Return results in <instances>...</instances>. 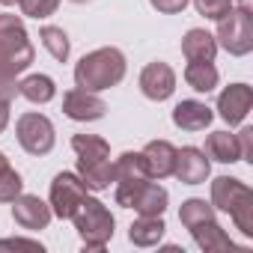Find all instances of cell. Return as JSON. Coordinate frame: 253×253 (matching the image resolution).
Listing matches in <instances>:
<instances>
[{
	"instance_id": "cell-1",
	"label": "cell",
	"mask_w": 253,
	"mask_h": 253,
	"mask_svg": "<svg viewBox=\"0 0 253 253\" xmlns=\"http://www.w3.org/2000/svg\"><path fill=\"white\" fill-rule=\"evenodd\" d=\"M125 78V54L119 48H98L78 60L75 66V84L89 92H101L116 86Z\"/></svg>"
},
{
	"instance_id": "cell-2",
	"label": "cell",
	"mask_w": 253,
	"mask_h": 253,
	"mask_svg": "<svg viewBox=\"0 0 253 253\" xmlns=\"http://www.w3.org/2000/svg\"><path fill=\"white\" fill-rule=\"evenodd\" d=\"M36 51L27 39V27L21 15H0V72L21 75L33 66Z\"/></svg>"
},
{
	"instance_id": "cell-3",
	"label": "cell",
	"mask_w": 253,
	"mask_h": 253,
	"mask_svg": "<svg viewBox=\"0 0 253 253\" xmlns=\"http://www.w3.org/2000/svg\"><path fill=\"white\" fill-rule=\"evenodd\" d=\"M72 223H75V229H78V235H81L86 250H104L107 241L113 238V226H116L110 209L101 200H95V197H84L81 200L78 211L72 214Z\"/></svg>"
},
{
	"instance_id": "cell-4",
	"label": "cell",
	"mask_w": 253,
	"mask_h": 253,
	"mask_svg": "<svg viewBox=\"0 0 253 253\" xmlns=\"http://www.w3.org/2000/svg\"><path fill=\"white\" fill-rule=\"evenodd\" d=\"M214 42L232 54V57H247L253 51V15H250V0H238L226 15L217 18V36Z\"/></svg>"
},
{
	"instance_id": "cell-5",
	"label": "cell",
	"mask_w": 253,
	"mask_h": 253,
	"mask_svg": "<svg viewBox=\"0 0 253 253\" xmlns=\"http://www.w3.org/2000/svg\"><path fill=\"white\" fill-rule=\"evenodd\" d=\"M146 182H149V173H146V164H143L140 152H122L113 161V185H116L113 200H116V206L131 209Z\"/></svg>"
},
{
	"instance_id": "cell-6",
	"label": "cell",
	"mask_w": 253,
	"mask_h": 253,
	"mask_svg": "<svg viewBox=\"0 0 253 253\" xmlns=\"http://www.w3.org/2000/svg\"><path fill=\"white\" fill-rule=\"evenodd\" d=\"M15 134H18V143L24 152L30 155H48L57 143V131H54V122L45 116V113H21L18 122H15Z\"/></svg>"
},
{
	"instance_id": "cell-7",
	"label": "cell",
	"mask_w": 253,
	"mask_h": 253,
	"mask_svg": "<svg viewBox=\"0 0 253 253\" xmlns=\"http://www.w3.org/2000/svg\"><path fill=\"white\" fill-rule=\"evenodd\" d=\"M86 185H84V179L78 176V173H57L54 176V182H51V211L60 217V220H72V214L78 211V206H81V200L86 197Z\"/></svg>"
},
{
	"instance_id": "cell-8",
	"label": "cell",
	"mask_w": 253,
	"mask_h": 253,
	"mask_svg": "<svg viewBox=\"0 0 253 253\" xmlns=\"http://www.w3.org/2000/svg\"><path fill=\"white\" fill-rule=\"evenodd\" d=\"M63 113L69 119H75V122H95V119H101L107 113V104H104V98L98 92L75 86V89H69L63 95Z\"/></svg>"
},
{
	"instance_id": "cell-9",
	"label": "cell",
	"mask_w": 253,
	"mask_h": 253,
	"mask_svg": "<svg viewBox=\"0 0 253 253\" xmlns=\"http://www.w3.org/2000/svg\"><path fill=\"white\" fill-rule=\"evenodd\" d=\"M253 107V89L247 84H229L217 95V116L226 125H241Z\"/></svg>"
},
{
	"instance_id": "cell-10",
	"label": "cell",
	"mask_w": 253,
	"mask_h": 253,
	"mask_svg": "<svg viewBox=\"0 0 253 253\" xmlns=\"http://www.w3.org/2000/svg\"><path fill=\"white\" fill-rule=\"evenodd\" d=\"M173 176L182 185H203L211 176V161L203 149L197 146H182L176 149V164H173Z\"/></svg>"
},
{
	"instance_id": "cell-11",
	"label": "cell",
	"mask_w": 253,
	"mask_h": 253,
	"mask_svg": "<svg viewBox=\"0 0 253 253\" xmlns=\"http://www.w3.org/2000/svg\"><path fill=\"white\" fill-rule=\"evenodd\" d=\"M12 203H15V206H12V217H15V223H18L21 229H30V232L45 229V226L51 223V217H54L51 206H48L45 200H39L36 194H18Z\"/></svg>"
},
{
	"instance_id": "cell-12",
	"label": "cell",
	"mask_w": 253,
	"mask_h": 253,
	"mask_svg": "<svg viewBox=\"0 0 253 253\" xmlns=\"http://www.w3.org/2000/svg\"><path fill=\"white\" fill-rule=\"evenodd\" d=\"M140 89L149 101H167L176 92V72L167 63L155 60L140 72Z\"/></svg>"
},
{
	"instance_id": "cell-13",
	"label": "cell",
	"mask_w": 253,
	"mask_h": 253,
	"mask_svg": "<svg viewBox=\"0 0 253 253\" xmlns=\"http://www.w3.org/2000/svg\"><path fill=\"white\" fill-rule=\"evenodd\" d=\"M211 119H214V110L197 98H185L173 107V125L182 131H206Z\"/></svg>"
},
{
	"instance_id": "cell-14",
	"label": "cell",
	"mask_w": 253,
	"mask_h": 253,
	"mask_svg": "<svg viewBox=\"0 0 253 253\" xmlns=\"http://www.w3.org/2000/svg\"><path fill=\"white\" fill-rule=\"evenodd\" d=\"M143 164H146V173L149 179H167L173 176V164H176V146L170 140H149L143 146Z\"/></svg>"
},
{
	"instance_id": "cell-15",
	"label": "cell",
	"mask_w": 253,
	"mask_h": 253,
	"mask_svg": "<svg viewBox=\"0 0 253 253\" xmlns=\"http://www.w3.org/2000/svg\"><path fill=\"white\" fill-rule=\"evenodd\" d=\"M253 191L241 182V179H232V176H217L211 179V206L217 211H232L244 197H250Z\"/></svg>"
},
{
	"instance_id": "cell-16",
	"label": "cell",
	"mask_w": 253,
	"mask_h": 253,
	"mask_svg": "<svg viewBox=\"0 0 253 253\" xmlns=\"http://www.w3.org/2000/svg\"><path fill=\"white\" fill-rule=\"evenodd\" d=\"M191 235L197 241L200 250L206 253H226V250H238V244L223 232V226L217 220H203L197 226H191Z\"/></svg>"
},
{
	"instance_id": "cell-17",
	"label": "cell",
	"mask_w": 253,
	"mask_h": 253,
	"mask_svg": "<svg viewBox=\"0 0 253 253\" xmlns=\"http://www.w3.org/2000/svg\"><path fill=\"white\" fill-rule=\"evenodd\" d=\"M164 232H167L164 214H140L128 229V241L134 247H155V244H161Z\"/></svg>"
},
{
	"instance_id": "cell-18",
	"label": "cell",
	"mask_w": 253,
	"mask_h": 253,
	"mask_svg": "<svg viewBox=\"0 0 253 253\" xmlns=\"http://www.w3.org/2000/svg\"><path fill=\"white\" fill-rule=\"evenodd\" d=\"M72 149L78 152V167L86 164H98L110 158V143L98 134H75L72 137Z\"/></svg>"
},
{
	"instance_id": "cell-19",
	"label": "cell",
	"mask_w": 253,
	"mask_h": 253,
	"mask_svg": "<svg viewBox=\"0 0 253 253\" xmlns=\"http://www.w3.org/2000/svg\"><path fill=\"white\" fill-rule=\"evenodd\" d=\"M211 161H217V164H235V161H241V149H238V140H235V134H229V131H211L209 137H206V149H203Z\"/></svg>"
},
{
	"instance_id": "cell-20",
	"label": "cell",
	"mask_w": 253,
	"mask_h": 253,
	"mask_svg": "<svg viewBox=\"0 0 253 253\" xmlns=\"http://www.w3.org/2000/svg\"><path fill=\"white\" fill-rule=\"evenodd\" d=\"M182 54H185V60H214L217 42H214V36L209 30L194 27V30H188L182 36Z\"/></svg>"
},
{
	"instance_id": "cell-21",
	"label": "cell",
	"mask_w": 253,
	"mask_h": 253,
	"mask_svg": "<svg viewBox=\"0 0 253 253\" xmlns=\"http://www.w3.org/2000/svg\"><path fill=\"white\" fill-rule=\"evenodd\" d=\"M217 66L214 60H188L185 66V84L194 92H211L217 86Z\"/></svg>"
},
{
	"instance_id": "cell-22",
	"label": "cell",
	"mask_w": 253,
	"mask_h": 253,
	"mask_svg": "<svg viewBox=\"0 0 253 253\" xmlns=\"http://www.w3.org/2000/svg\"><path fill=\"white\" fill-rule=\"evenodd\" d=\"M167 203H170V194H167V188H161L158 182H146L143 185V191L137 194V200H134V211L137 214H164L167 211Z\"/></svg>"
},
{
	"instance_id": "cell-23",
	"label": "cell",
	"mask_w": 253,
	"mask_h": 253,
	"mask_svg": "<svg viewBox=\"0 0 253 253\" xmlns=\"http://www.w3.org/2000/svg\"><path fill=\"white\" fill-rule=\"evenodd\" d=\"M18 95H24V98L33 101V104H48V101L57 95V84H54V78H48V75H27V78L18 84Z\"/></svg>"
},
{
	"instance_id": "cell-24",
	"label": "cell",
	"mask_w": 253,
	"mask_h": 253,
	"mask_svg": "<svg viewBox=\"0 0 253 253\" xmlns=\"http://www.w3.org/2000/svg\"><path fill=\"white\" fill-rule=\"evenodd\" d=\"M39 39H42L45 51H48L57 63H66V60H69V54H72V42H69V36H66V30H63V27L45 24V27L39 30Z\"/></svg>"
},
{
	"instance_id": "cell-25",
	"label": "cell",
	"mask_w": 253,
	"mask_h": 253,
	"mask_svg": "<svg viewBox=\"0 0 253 253\" xmlns=\"http://www.w3.org/2000/svg\"><path fill=\"white\" fill-rule=\"evenodd\" d=\"M78 176L84 179V185L89 191H107L110 182H113V161H98V164H86V167H78Z\"/></svg>"
},
{
	"instance_id": "cell-26",
	"label": "cell",
	"mask_w": 253,
	"mask_h": 253,
	"mask_svg": "<svg viewBox=\"0 0 253 253\" xmlns=\"http://www.w3.org/2000/svg\"><path fill=\"white\" fill-rule=\"evenodd\" d=\"M214 214H217V209H214L211 203L200 200V197L185 200L182 209H179V220H182L185 229H191V226H197V223H203V220H214Z\"/></svg>"
},
{
	"instance_id": "cell-27",
	"label": "cell",
	"mask_w": 253,
	"mask_h": 253,
	"mask_svg": "<svg viewBox=\"0 0 253 253\" xmlns=\"http://www.w3.org/2000/svg\"><path fill=\"white\" fill-rule=\"evenodd\" d=\"M229 217H232L235 229H241V235L253 238V194H250V197H244V200L229 211Z\"/></svg>"
},
{
	"instance_id": "cell-28",
	"label": "cell",
	"mask_w": 253,
	"mask_h": 253,
	"mask_svg": "<svg viewBox=\"0 0 253 253\" xmlns=\"http://www.w3.org/2000/svg\"><path fill=\"white\" fill-rule=\"evenodd\" d=\"M21 191H24V179L12 167L0 173V203H12Z\"/></svg>"
},
{
	"instance_id": "cell-29",
	"label": "cell",
	"mask_w": 253,
	"mask_h": 253,
	"mask_svg": "<svg viewBox=\"0 0 253 253\" xmlns=\"http://www.w3.org/2000/svg\"><path fill=\"white\" fill-rule=\"evenodd\" d=\"M18 6L27 18H51L60 6V0H18Z\"/></svg>"
},
{
	"instance_id": "cell-30",
	"label": "cell",
	"mask_w": 253,
	"mask_h": 253,
	"mask_svg": "<svg viewBox=\"0 0 253 253\" xmlns=\"http://www.w3.org/2000/svg\"><path fill=\"white\" fill-rule=\"evenodd\" d=\"M194 6H197V12H200L203 18L217 21L220 15H226V12L235 6V0H194Z\"/></svg>"
},
{
	"instance_id": "cell-31",
	"label": "cell",
	"mask_w": 253,
	"mask_h": 253,
	"mask_svg": "<svg viewBox=\"0 0 253 253\" xmlns=\"http://www.w3.org/2000/svg\"><path fill=\"white\" fill-rule=\"evenodd\" d=\"M0 250H30V253H42L45 247L39 241H30V238H0Z\"/></svg>"
},
{
	"instance_id": "cell-32",
	"label": "cell",
	"mask_w": 253,
	"mask_h": 253,
	"mask_svg": "<svg viewBox=\"0 0 253 253\" xmlns=\"http://www.w3.org/2000/svg\"><path fill=\"white\" fill-rule=\"evenodd\" d=\"M235 140H238V149H241V161H253V128L250 125H241Z\"/></svg>"
},
{
	"instance_id": "cell-33",
	"label": "cell",
	"mask_w": 253,
	"mask_h": 253,
	"mask_svg": "<svg viewBox=\"0 0 253 253\" xmlns=\"http://www.w3.org/2000/svg\"><path fill=\"white\" fill-rule=\"evenodd\" d=\"M149 3H152V9H158L164 15H176V12H185L191 0H149Z\"/></svg>"
},
{
	"instance_id": "cell-34",
	"label": "cell",
	"mask_w": 253,
	"mask_h": 253,
	"mask_svg": "<svg viewBox=\"0 0 253 253\" xmlns=\"http://www.w3.org/2000/svg\"><path fill=\"white\" fill-rule=\"evenodd\" d=\"M18 95V81L12 78V75H3L0 72V98L3 101H12Z\"/></svg>"
},
{
	"instance_id": "cell-35",
	"label": "cell",
	"mask_w": 253,
	"mask_h": 253,
	"mask_svg": "<svg viewBox=\"0 0 253 253\" xmlns=\"http://www.w3.org/2000/svg\"><path fill=\"white\" fill-rule=\"evenodd\" d=\"M6 125H9V101L0 98V134L6 131Z\"/></svg>"
},
{
	"instance_id": "cell-36",
	"label": "cell",
	"mask_w": 253,
	"mask_h": 253,
	"mask_svg": "<svg viewBox=\"0 0 253 253\" xmlns=\"http://www.w3.org/2000/svg\"><path fill=\"white\" fill-rule=\"evenodd\" d=\"M3 170H9V158H6L3 152H0V173H3Z\"/></svg>"
},
{
	"instance_id": "cell-37",
	"label": "cell",
	"mask_w": 253,
	"mask_h": 253,
	"mask_svg": "<svg viewBox=\"0 0 253 253\" xmlns=\"http://www.w3.org/2000/svg\"><path fill=\"white\" fill-rule=\"evenodd\" d=\"M18 0H0V6H15Z\"/></svg>"
},
{
	"instance_id": "cell-38",
	"label": "cell",
	"mask_w": 253,
	"mask_h": 253,
	"mask_svg": "<svg viewBox=\"0 0 253 253\" xmlns=\"http://www.w3.org/2000/svg\"><path fill=\"white\" fill-rule=\"evenodd\" d=\"M72 3H89V0H72Z\"/></svg>"
}]
</instances>
